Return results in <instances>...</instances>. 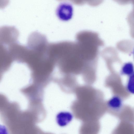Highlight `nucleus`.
I'll return each mask as SVG.
<instances>
[{"label":"nucleus","mask_w":134,"mask_h":134,"mask_svg":"<svg viewBox=\"0 0 134 134\" xmlns=\"http://www.w3.org/2000/svg\"><path fill=\"white\" fill-rule=\"evenodd\" d=\"M56 15L60 20L67 21L72 18L73 14V8L70 4L63 3L60 4L56 11Z\"/></svg>","instance_id":"f257e3e1"},{"label":"nucleus","mask_w":134,"mask_h":134,"mask_svg":"<svg viewBox=\"0 0 134 134\" xmlns=\"http://www.w3.org/2000/svg\"><path fill=\"white\" fill-rule=\"evenodd\" d=\"M107 105L111 110L118 111L122 109L123 105V101L120 96L115 95L112 97L107 101Z\"/></svg>","instance_id":"f03ea898"},{"label":"nucleus","mask_w":134,"mask_h":134,"mask_svg":"<svg viewBox=\"0 0 134 134\" xmlns=\"http://www.w3.org/2000/svg\"><path fill=\"white\" fill-rule=\"evenodd\" d=\"M126 89L129 93L132 94H133L134 93L133 74L130 76L126 85Z\"/></svg>","instance_id":"7ed1b4c3"},{"label":"nucleus","mask_w":134,"mask_h":134,"mask_svg":"<svg viewBox=\"0 0 134 134\" xmlns=\"http://www.w3.org/2000/svg\"><path fill=\"white\" fill-rule=\"evenodd\" d=\"M64 1H68L77 5H81L85 3V0H62Z\"/></svg>","instance_id":"20e7f679"},{"label":"nucleus","mask_w":134,"mask_h":134,"mask_svg":"<svg viewBox=\"0 0 134 134\" xmlns=\"http://www.w3.org/2000/svg\"><path fill=\"white\" fill-rule=\"evenodd\" d=\"M4 0H0V1H4Z\"/></svg>","instance_id":"39448f33"}]
</instances>
